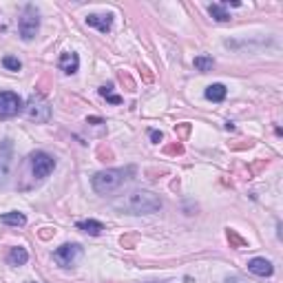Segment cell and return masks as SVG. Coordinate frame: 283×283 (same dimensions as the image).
I'll return each mask as SVG.
<instances>
[{
	"instance_id": "2e32d148",
	"label": "cell",
	"mask_w": 283,
	"mask_h": 283,
	"mask_svg": "<svg viewBox=\"0 0 283 283\" xmlns=\"http://www.w3.org/2000/svg\"><path fill=\"white\" fill-rule=\"evenodd\" d=\"M0 221L7 226H16V228H20V226L27 224V217L22 215V212H4V215H0Z\"/></svg>"
},
{
	"instance_id": "6da1fadb",
	"label": "cell",
	"mask_w": 283,
	"mask_h": 283,
	"mask_svg": "<svg viewBox=\"0 0 283 283\" xmlns=\"http://www.w3.org/2000/svg\"><path fill=\"white\" fill-rule=\"evenodd\" d=\"M115 208H119L126 215H150L162 208V199L153 190H133L124 199L115 201Z\"/></svg>"
},
{
	"instance_id": "52a82bcc",
	"label": "cell",
	"mask_w": 283,
	"mask_h": 283,
	"mask_svg": "<svg viewBox=\"0 0 283 283\" xmlns=\"http://www.w3.org/2000/svg\"><path fill=\"white\" fill-rule=\"evenodd\" d=\"M22 111V100L11 91H0V117L9 119L16 117Z\"/></svg>"
},
{
	"instance_id": "30bf717a",
	"label": "cell",
	"mask_w": 283,
	"mask_h": 283,
	"mask_svg": "<svg viewBox=\"0 0 283 283\" xmlns=\"http://www.w3.org/2000/svg\"><path fill=\"white\" fill-rule=\"evenodd\" d=\"M248 270H250L252 274H256V277H272L274 265H272V261L263 259V256H255V259L248 261Z\"/></svg>"
},
{
	"instance_id": "9c48e42d",
	"label": "cell",
	"mask_w": 283,
	"mask_h": 283,
	"mask_svg": "<svg viewBox=\"0 0 283 283\" xmlns=\"http://www.w3.org/2000/svg\"><path fill=\"white\" fill-rule=\"evenodd\" d=\"M86 25L97 29L100 33H109L113 27V13H91L86 16Z\"/></svg>"
},
{
	"instance_id": "9a60e30c",
	"label": "cell",
	"mask_w": 283,
	"mask_h": 283,
	"mask_svg": "<svg viewBox=\"0 0 283 283\" xmlns=\"http://www.w3.org/2000/svg\"><path fill=\"white\" fill-rule=\"evenodd\" d=\"M208 13H210V16L215 18L217 22H228L230 18H232V16H230V13H228V9H226L224 4H221V2H215V4H210V7H208Z\"/></svg>"
},
{
	"instance_id": "3957f363",
	"label": "cell",
	"mask_w": 283,
	"mask_h": 283,
	"mask_svg": "<svg viewBox=\"0 0 283 283\" xmlns=\"http://www.w3.org/2000/svg\"><path fill=\"white\" fill-rule=\"evenodd\" d=\"M18 31H20V38L25 42H31V40L38 35L40 31V13L35 9V4H25L20 13V20H18Z\"/></svg>"
},
{
	"instance_id": "277c9868",
	"label": "cell",
	"mask_w": 283,
	"mask_h": 283,
	"mask_svg": "<svg viewBox=\"0 0 283 283\" xmlns=\"http://www.w3.org/2000/svg\"><path fill=\"white\" fill-rule=\"evenodd\" d=\"M29 164H31L33 179H38V181L47 179V177L53 172V168H56V159H53L49 153H44V150H38V153L31 155V157H29Z\"/></svg>"
},
{
	"instance_id": "e0dca14e",
	"label": "cell",
	"mask_w": 283,
	"mask_h": 283,
	"mask_svg": "<svg viewBox=\"0 0 283 283\" xmlns=\"http://www.w3.org/2000/svg\"><path fill=\"white\" fill-rule=\"evenodd\" d=\"M195 69L201 71V73H208V71H212V66H215V60H212L210 56H197L193 60Z\"/></svg>"
},
{
	"instance_id": "7c38bea8",
	"label": "cell",
	"mask_w": 283,
	"mask_h": 283,
	"mask_svg": "<svg viewBox=\"0 0 283 283\" xmlns=\"http://www.w3.org/2000/svg\"><path fill=\"white\" fill-rule=\"evenodd\" d=\"M75 228L82 230V232L91 234V237H100L102 232H104V224L97 219H84V221H78L75 224Z\"/></svg>"
},
{
	"instance_id": "5bb4252c",
	"label": "cell",
	"mask_w": 283,
	"mask_h": 283,
	"mask_svg": "<svg viewBox=\"0 0 283 283\" xmlns=\"http://www.w3.org/2000/svg\"><path fill=\"white\" fill-rule=\"evenodd\" d=\"M27 261H29V252H27L25 248L22 246L11 248V252H9V263L11 265H25Z\"/></svg>"
},
{
	"instance_id": "44dd1931",
	"label": "cell",
	"mask_w": 283,
	"mask_h": 283,
	"mask_svg": "<svg viewBox=\"0 0 283 283\" xmlns=\"http://www.w3.org/2000/svg\"><path fill=\"white\" fill-rule=\"evenodd\" d=\"M86 124H104L102 117H86Z\"/></svg>"
},
{
	"instance_id": "5b68a950",
	"label": "cell",
	"mask_w": 283,
	"mask_h": 283,
	"mask_svg": "<svg viewBox=\"0 0 283 283\" xmlns=\"http://www.w3.org/2000/svg\"><path fill=\"white\" fill-rule=\"evenodd\" d=\"M27 115L33 122L44 124L51 119V106H49V102L42 95H31L29 102H27Z\"/></svg>"
},
{
	"instance_id": "ba28073f",
	"label": "cell",
	"mask_w": 283,
	"mask_h": 283,
	"mask_svg": "<svg viewBox=\"0 0 283 283\" xmlns=\"http://www.w3.org/2000/svg\"><path fill=\"white\" fill-rule=\"evenodd\" d=\"M11 159H13V142L4 137L0 142V186L9 181V172H11Z\"/></svg>"
},
{
	"instance_id": "d6986e66",
	"label": "cell",
	"mask_w": 283,
	"mask_h": 283,
	"mask_svg": "<svg viewBox=\"0 0 283 283\" xmlns=\"http://www.w3.org/2000/svg\"><path fill=\"white\" fill-rule=\"evenodd\" d=\"M2 66H4L7 71H20V69H22V62L18 60L16 56H4V57H2Z\"/></svg>"
},
{
	"instance_id": "8fae6325",
	"label": "cell",
	"mask_w": 283,
	"mask_h": 283,
	"mask_svg": "<svg viewBox=\"0 0 283 283\" xmlns=\"http://www.w3.org/2000/svg\"><path fill=\"white\" fill-rule=\"evenodd\" d=\"M57 66H60V71H64L66 75H73L78 73L80 69V56L75 51H66L60 56V60H57Z\"/></svg>"
},
{
	"instance_id": "7a4b0ae2",
	"label": "cell",
	"mask_w": 283,
	"mask_h": 283,
	"mask_svg": "<svg viewBox=\"0 0 283 283\" xmlns=\"http://www.w3.org/2000/svg\"><path fill=\"white\" fill-rule=\"evenodd\" d=\"M135 175V168L133 166H126V168H106V170H100L93 175L91 179V186L97 195H111L124 186L128 179H133Z\"/></svg>"
},
{
	"instance_id": "ffe728a7",
	"label": "cell",
	"mask_w": 283,
	"mask_h": 283,
	"mask_svg": "<svg viewBox=\"0 0 283 283\" xmlns=\"http://www.w3.org/2000/svg\"><path fill=\"white\" fill-rule=\"evenodd\" d=\"M148 135H150V140H153V144H159V142H162V137H164L162 131H155V128L148 133Z\"/></svg>"
},
{
	"instance_id": "8992f818",
	"label": "cell",
	"mask_w": 283,
	"mask_h": 283,
	"mask_svg": "<svg viewBox=\"0 0 283 283\" xmlns=\"http://www.w3.org/2000/svg\"><path fill=\"white\" fill-rule=\"evenodd\" d=\"M82 256V248L78 243H64V246L56 248L53 250V261H56L60 268H71L75 265V261Z\"/></svg>"
},
{
	"instance_id": "4fadbf2b",
	"label": "cell",
	"mask_w": 283,
	"mask_h": 283,
	"mask_svg": "<svg viewBox=\"0 0 283 283\" xmlns=\"http://www.w3.org/2000/svg\"><path fill=\"white\" fill-rule=\"evenodd\" d=\"M226 95H228V88L221 82H215L206 88V100H210V102H224Z\"/></svg>"
},
{
	"instance_id": "ac0fdd59",
	"label": "cell",
	"mask_w": 283,
	"mask_h": 283,
	"mask_svg": "<svg viewBox=\"0 0 283 283\" xmlns=\"http://www.w3.org/2000/svg\"><path fill=\"white\" fill-rule=\"evenodd\" d=\"M100 95L106 97V100L111 102V104H122V97L119 95H113V84H104V86H100Z\"/></svg>"
}]
</instances>
